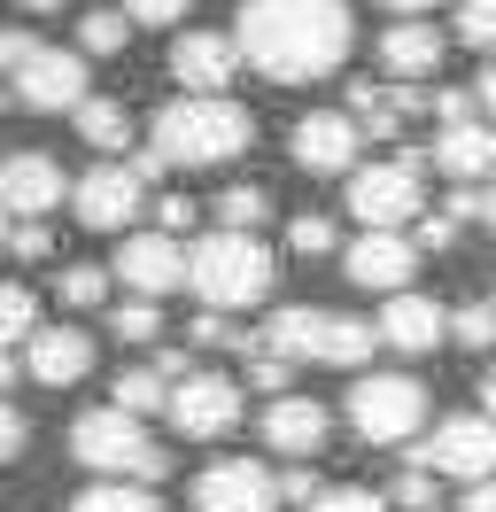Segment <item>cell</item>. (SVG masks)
Wrapping results in <instances>:
<instances>
[{
	"instance_id": "obj_1",
	"label": "cell",
	"mask_w": 496,
	"mask_h": 512,
	"mask_svg": "<svg viewBox=\"0 0 496 512\" xmlns=\"http://www.w3.org/2000/svg\"><path fill=\"white\" fill-rule=\"evenodd\" d=\"M233 39H241V63H256L272 86H310L349 63L357 24H349V0H248Z\"/></svg>"
},
{
	"instance_id": "obj_47",
	"label": "cell",
	"mask_w": 496,
	"mask_h": 512,
	"mask_svg": "<svg viewBox=\"0 0 496 512\" xmlns=\"http://www.w3.org/2000/svg\"><path fill=\"white\" fill-rule=\"evenodd\" d=\"M465 512H496V474H489V481H473V489H465Z\"/></svg>"
},
{
	"instance_id": "obj_18",
	"label": "cell",
	"mask_w": 496,
	"mask_h": 512,
	"mask_svg": "<svg viewBox=\"0 0 496 512\" xmlns=\"http://www.w3.org/2000/svg\"><path fill=\"white\" fill-rule=\"evenodd\" d=\"M93 373V334L86 326H39L24 342V381L39 388H78Z\"/></svg>"
},
{
	"instance_id": "obj_43",
	"label": "cell",
	"mask_w": 496,
	"mask_h": 512,
	"mask_svg": "<svg viewBox=\"0 0 496 512\" xmlns=\"http://www.w3.org/2000/svg\"><path fill=\"white\" fill-rule=\"evenodd\" d=\"M427 109L442 117V125H465V117H473V94H465V86H442V94H434Z\"/></svg>"
},
{
	"instance_id": "obj_3",
	"label": "cell",
	"mask_w": 496,
	"mask_h": 512,
	"mask_svg": "<svg viewBox=\"0 0 496 512\" xmlns=\"http://www.w3.org/2000/svg\"><path fill=\"white\" fill-rule=\"evenodd\" d=\"M272 280H279V256L256 233L217 225L202 241H186V288L202 295V311H248V303L272 295Z\"/></svg>"
},
{
	"instance_id": "obj_22",
	"label": "cell",
	"mask_w": 496,
	"mask_h": 512,
	"mask_svg": "<svg viewBox=\"0 0 496 512\" xmlns=\"http://www.w3.org/2000/svg\"><path fill=\"white\" fill-rule=\"evenodd\" d=\"M380 70H388L396 86H411V78L442 70V32H434V24H419V16H396V24L380 32Z\"/></svg>"
},
{
	"instance_id": "obj_44",
	"label": "cell",
	"mask_w": 496,
	"mask_h": 512,
	"mask_svg": "<svg viewBox=\"0 0 496 512\" xmlns=\"http://www.w3.org/2000/svg\"><path fill=\"white\" fill-rule=\"evenodd\" d=\"M155 218H163V233H186V225H194V194H163Z\"/></svg>"
},
{
	"instance_id": "obj_37",
	"label": "cell",
	"mask_w": 496,
	"mask_h": 512,
	"mask_svg": "<svg viewBox=\"0 0 496 512\" xmlns=\"http://www.w3.org/2000/svg\"><path fill=\"white\" fill-rule=\"evenodd\" d=\"M287 249H295V256H326V249H334V218L303 210V218L287 225Z\"/></svg>"
},
{
	"instance_id": "obj_52",
	"label": "cell",
	"mask_w": 496,
	"mask_h": 512,
	"mask_svg": "<svg viewBox=\"0 0 496 512\" xmlns=\"http://www.w3.org/2000/svg\"><path fill=\"white\" fill-rule=\"evenodd\" d=\"M481 218H489V225H496V179H489V194H481Z\"/></svg>"
},
{
	"instance_id": "obj_20",
	"label": "cell",
	"mask_w": 496,
	"mask_h": 512,
	"mask_svg": "<svg viewBox=\"0 0 496 512\" xmlns=\"http://www.w3.org/2000/svg\"><path fill=\"white\" fill-rule=\"evenodd\" d=\"M434 171H442V179H458V187L496 179V125H481V117L442 125V132H434Z\"/></svg>"
},
{
	"instance_id": "obj_29",
	"label": "cell",
	"mask_w": 496,
	"mask_h": 512,
	"mask_svg": "<svg viewBox=\"0 0 496 512\" xmlns=\"http://www.w3.org/2000/svg\"><path fill=\"white\" fill-rule=\"evenodd\" d=\"M155 404H171V381H163V373H155V365H124L117 373V412H155Z\"/></svg>"
},
{
	"instance_id": "obj_7",
	"label": "cell",
	"mask_w": 496,
	"mask_h": 512,
	"mask_svg": "<svg viewBox=\"0 0 496 512\" xmlns=\"http://www.w3.org/2000/svg\"><path fill=\"white\" fill-rule=\"evenodd\" d=\"M349 427L365 443H411L427 427V388L411 381V373H365V381L349 388Z\"/></svg>"
},
{
	"instance_id": "obj_45",
	"label": "cell",
	"mask_w": 496,
	"mask_h": 512,
	"mask_svg": "<svg viewBox=\"0 0 496 512\" xmlns=\"http://www.w3.org/2000/svg\"><path fill=\"white\" fill-rule=\"evenodd\" d=\"M310 497H318V474H303V466L279 474V505H310Z\"/></svg>"
},
{
	"instance_id": "obj_54",
	"label": "cell",
	"mask_w": 496,
	"mask_h": 512,
	"mask_svg": "<svg viewBox=\"0 0 496 512\" xmlns=\"http://www.w3.org/2000/svg\"><path fill=\"white\" fill-rule=\"evenodd\" d=\"M8 101H16V94H8V86H0V109H8Z\"/></svg>"
},
{
	"instance_id": "obj_42",
	"label": "cell",
	"mask_w": 496,
	"mask_h": 512,
	"mask_svg": "<svg viewBox=\"0 0 496 512\" xmlns=\"http://www.w3.org/2000/svg\"><path fill=\"white\" fill-rule=\"evenodd\" d=\"M31 47H39V32H24V24H0V70H16Z\"/></svg>"
},
{
	"instance_id": "obj_15",
	"label": "cell",
	"mask_w": 496,
	"mask_h": 512,
	"mask_svg": "<svg viewBox=\"0 0 496 512\" xmlns=\"http://www.w3.org/2000/svg\"><path fill=\"white\" fill-rule=\"evenodd\" d=\"M357 148H365V125L349 109H310L295 125V140H287V156L303 171H357Z\"/></svg>"
},
{
	"instance_id": "obj_36",
	"label": "cell",
	"mask_w": 496,
	"mask_h": 512,
	"mask_svg": "<svg viewBox=\"0 0 496 512\" xmlns=\"http://www.w3.org/2000/svg\"><path fill=\"white\" fill-rule=\"evenodd\" d=\"M303 512H396V505H388L380 489H318Z\"/></svg>"
},
{
	"instance_id": "obj_48",
	"label": "cell",
	"mask_w": 496,
	"mask_h": 512,
	"mask_svg": "<svg viewBox=\"0 0 496 512\" xmlns=\"http://www.w3.org/2000/svg\"><path fill=\"white\" fill-rule=\"evenodd\" d=\"M473 101H481V109H489V117H496V63L481 70V78H473Z\"/></svg>"
},
{
	"instance_id": "obj_34",
	"label": "cell",
	"mask_w": 496,
	"mask_h": 512,
	"mask_svg": "<svg viewBox=\"0 0 496 512\" xmlns=\"http://www.w3.org/2000/svg\"><path fill=\"white\" fill-rule=\"evenodd\" d=\"M248 381L272 388V396H287V381H295V357H279V350H264V342H248Z\"/></svg>"
},
{
	"instance_id": "obj_31",
	"label": "cell",
	"mask_w": 496,
	"mask_h": 512,
	"mask_svg": "<svg viewBox=\"0 0 496 512\" xmlns=\"http://www.w3.org/2000/svg\"><path fill=\"white\" fill-rule=\"evenodd\" d=\"M109 326H117V342H155V334H163V311H155L148 295H132V303L109 311Z\"/></svg>"
},
{
	"instance_id": "obj_35",
	"label": "cell",
	"mask_w": 496,
	"mask_h": 512,
	"mask_svg": "<svg viewBox=\"0 0 496 512\" xmlns=\"http://www.w3.org/2000/svg\"><path fill=\"white\" fill-rule=\"evenodd\" d=\"M117 8L132 16V32H140V24H148V32H171V24H186L194 0H117Z\"/></svg>"
},
{
	"instance_id": "obj_8",
	"label": "cell",
	"mask_w": 496,
	"mask_h": 512,
	"mask_svg": "<svg viewBox=\"0 0 496 512\" xmlns=\"http://www.w3.org/2000/svg\"><path fill=\"white\" fill-rule=\"evenodd\" d=\"M419 474H450V481H489L496 474V419L489 412H458L442 419L427 443H411Z\"/></svg>"
},
{
	"instance_id": "obj_51",
	"label": "cell",
	"mask_w": 496,
	"mask_h": 512,
	"mask_svg": "<svg viewBox=\"0 0 496 512\" xmlns=\"http://www.w3.org/2000/svg\"><path fill=\"white\" fill-rule=\"evenodd\" d=\"M380 8H396V16H419V8H434V0H380Z\"/></svg>"
},
{
	"instance_id": "obj_39",
	"label": "cell",
	"mask_w": 496,
	"mask_h": 512,
	"mask_svg": "<svg viewBox=\"0 0 496 512\" xmlns=\"http://www.w3.org/2000/svg\"><path fill=\"white\" fill-rule=\"evenodd\" d=\"M8 256H31V264H39V256H55V233H47L39 218H16V233H8Z\"/></svg>"
},
{
	"instance_id": "obj_10",
	"label": "cell",
	"mask_w": 496,
	"mask_h": 512,
	"mask_svg": "<svg viewBox=\"0 0 496 512\" xmlns=\"http://www.w3.org/2000/svg\"><path fill=\"white\" fill-rule=\"evenodd\" d=\"M163 412H171V427L186 443H217V435L241 427V381L233 373H186V381H171Z\"/></svg>"
},
{
	"instance_id": "obj_11",
	"label": "cell",
	"mask_w": 496,
	"mask_h": 512,
	"mask_svg": "<svg viewBox=\"0 0 496 512\" xmlns=\"http://www.w3.org/2000/svg\"><path fill=\"white\" fill-rule=\"evenodd\" d=\"M8 94L24 101V109H78V101H86V55L39 39L24 63L8 70Z\"/></svg>"
},
{
	"instance_id": "obj_21",
	"label": "cell",
	"mask_w": 496,
	"mask_h": 512,
	"mask_svg": "<svg viewBox=\"0 0 496 512\" xmlns=\"http://www.w3.org/2000/svg\"><path fill=\"white\" fill-rule=\"evenodd\" d=\"M442 334H450V311H442V303H434V295H388V311H380V342H388V350H434V342H442Z\"/></svg>"
},
{
	"instance_id": "obj_24",
	"label": "cell",
	"mask_w": 496,
	"mask_h": 512,
	"mask_svg": "<svg viewBox=\"0 0 496 512\" xmlns=\"http://www.w3.org/2000/svg\"><path fill=\"white\" fill-rule=\"evenodd\" d=\"M70 125H78V140H86L93 156H124V148H132V109H124V101L86 94L78 109H70Z\"/></svg>"
},
{
	"instance_id": "obj_28",
	"label": "cell",
	"mask_w": 496,
	"mask_h": 512,
	"mask_svg": "<svg viewBox=\"0 0 496 512\" xmlns=\"http://www.w3.org/2000/svg\"><path fill=\"white\" fill-rule=\"evenodd\" d=\"M264 218H272V194L256 187V179H241V187L217 194V225H233V233H256Z\"/></svg>"
},
{
	"instance_id": "obj_5",
	"label": "cell",
	"mask_w": 496,
	"mask_h": 512,
	"mask_svg": "<svg viewBox=\"0 0 496 512\" xmlns=\"http://www.w3.org/2000/svg\"><path fill=\"white\" fill-rule=\"evenodd\" d=\"M70 458L101 481H163V466H171V450L155 443L132 412H117V404L70 419Z\"/></svg>"
},
{
	"instance_id": "obj_55",
	"label": "cell",
	"mask_w": 496,
	"mask_h": 512,
	"mask_svg": "<svg viewBox=\"0 0 496 512\" xmlns=\"http://www.w3.org/2000/svg\"><path fill=\"white\" fill-rule=\"evenodd\" d=\"M489 303H496V295H489Z\"/></svg>"
},
{
	"instance_id": "obj_33",
	"label": "cell",
	"mask_w": 496,
	"mask_h": 512,
	"mask_svg": "<svg viewBox=\"0 0 496 512\" xmlns=\"http://www.w3.org/2000/svg\"><path fill=\"white\" fill-rule=\"evenodd\" d=\"M458 39H465V47H481V55L496 63V0H465V8H458Z\"/></svg>"
},
{
	"instance_id": "obj_49",
	"label": "cell",
	"mask_w": 496,
	"mask_h": 512,
	"mask_svg": "<svg viewBox=\"0 0 496 512\" xmlns=\"http://www.w3.org/2000/svg\"><path fill=\"white\" fill-rule=\"evenodd\" d=\"M16 381H24V357H16V350H0V396H8Z\"/></svg>"
},
{
	"instance_id": "obj_40",
	"label": "cell",
	"mask_w": 496,
	"mask_h": 512,
	"mask_svg": "<svg viewBox=\"0 0 496 512\" xmlns=\"http://www.w3.org/2000/svg\"><path fill=\"white\" fill-rule=\"evenodd\" d=\"M24 443H31V427H24V412H16V404H8V396H0V466H8V458H24Z\"/></svg>"
},
{
	"instance_id": "obj_50",
	"label": "cell",
	"mask_w": 496,
	"mask_h": 512,
	"mask_svg": "<svg viewBox=\"0 0 496 512\" xmlns=\"http://www.w3.org/2000/svg\"><path fill=\"white\" fill-rule=\"evenodd\" d=\"M481 412L496 419V365H489V373H481Z\"/></svg>"
},
{
	"instance_id": "obj_9",
	"label": "cell",
	"mask_w": 496,
	"mask_h": 512,
	"mask_svg": "<svg viewBox=\"0 0 496 512\" xmlns=\"http://www.w3.org/2000/svg\"><path fill=\"white\" fill-rule=\"evenodd\" d=\"M148 187L155 179L140 171V163H93L86 179L70 187V210H78L86 233H124V225L148 210Z\"/></svg>"
},
{
	"instance_id": "obj_16",
	"label": "cell",
	"mask_w": 496,
	"mask_h": 512,
	"mask_svg": "<svg viewBox=\"0 0 496 512\" xmlns=\"http://www.w3.org/2000/svg\"><path fill=\"white\" fill-rule=\"evenodd\" d=\"M62 194H70V179H62L55 156H39V148L0 156V210H8V218H47Z\"/></svg>"
},
{
	"instance_id": "obj_26",
	"label": "cell",
	"mask_w": 496,
	"mask_h": 512,
	"mask_svg": "<svg viewBox=\"0 0 496 512\" xmlns=\"http://www.w3.org/2000/svg\"><path fill=\"white\" fill-rule=\"evenodd\" d=\"M124 39H132V16H124V8H101V0L78 8V55H117Z\"/></svg>"
},
{
	"instance_id": "obj_25",
	"label": "cell",
	"mask_w": 496,
	"mask_h": 512,
	"mask_svg": "<svg viewBox=\"0 0 496 512\" xmlns=\"http://www.w3.org/2000/svg\"><path fill=\"white\" fill-rule=\"evenodd\" d=\"M70 512H163V497L148 481H93V489L70 497Z\"/></svg>"
},
{
	"instance_id": "obj_6",
	"label": "cell",
	"mask_w": 496,
	"mask_h": 512,
	"mask_svg": "<svg viewBox=\"0 0 496 512\" xmlns=\"http://www.w3.org/2000/svg\"><path fill=\"white\" fill-rule=\"evenodd\" d=\"M419 171H427V156L419 148H403V156L388 163H357L349 171V210H357V225H380V233H403V225H419L427 210V194H419Z\"/></svg>"
},
{
	"instance_id": "obj_27",
	"label": "cell",
	"mask_w": 496,
	"mask_h": 512,
	"mask_svg": "<svg viewBox=\"0 0 496 512\" xmlns=\"http://www.w3.org/2000/svg\"><path fill=\"white\" fill-rule=\"evenodd\" d=\"M39 295L24 288V280H0V350H24L31 334H39Z\"/></svg>"
},
{
	"instance_id": "obj_46",
	"label": "cell",
	"mask_w": 496,
	"mask_h": 512,
	"mask_svg": "<svg viewBox=\"0 0 496 512\" xmlns=\"http://www.w3.org/2000/svg\"><path fill=\"white\" fill-rule=\"evenodd\" d=\"M194 342H202V350H217V342H233V326H225V311H202V319H194Z\"/></svg>"
},
{
	"instance_id": "obj_38",
	"label": "cell",
	"mask_w": 496,
	"mask_h": 512,
	"mask_svg": "<svg viewBox=\"0 0 496 512\" xmlns=\"http://www.w3.org/2000/svg\"><path fill=\"white\" fill-rule=\"evenodd\" d=\"M388 505H403V512H442V497H434V474H419V466H411V474L388 489Z\"/></svg>"
},
{
	"instance_id": "obj_2",
	"label": "cell",
	"mask_w": 496,
	"mask_h": 512,
	"mask_svg": "<svg viewBox=\"0 0 496 512\" xmlns=\"http://www.w3.org/2000/svg\"><path fill=\"white\" fill-rule=\"evenodd\" d=\"M256 140V117H248L233 94H179L155 109L148 125V156L140 171H210V163H233Z\"/></svg>"
},
{
	"instance_id": "obj_17",
	"label": "cell",
	"mask_w": 496,
	"mask_h": 512,
	"mask_svg": "<svg viewBox=\"0 0 496 512\" xmlns=\"http://www.w3.org/2000/svg\"><path fill=\"white\" fill-rule=\"evenodd\" d=\"M171 78H179L186 94H225V86L241 78V39L233 32H179Z\"/></svg>"
},
{
	"instance_id": "obj_13",
	"label": "cell",
	"mask_w": 496,
	"mask_h": 512,
	"mask_svg": "<svg viewBox=\"0 0 496 512\" xmlns=\"http://www.w3.org/2000/svg\"><path fill=\"white\" fill-rule=\"evenodd\" d=\"M117 280L132 295H148V303H163L171 288H186V241L179 233H124V249H117Z\"/></svg>"
},
{
	"instance_id": "obj_32",
	"label": "cell",
	"mask_w": 496,
	"mask_h": 512,
	"mask_svg": "<svg viewBox=\"0 0 496 512\" xmlns=\"http://www.w3.org/2000/svg\"><path fill=\"white\" fill-rule=\"evenodd\" d=\"M450 334H458L465 350H489L496 342V303H458V311H450Z\"/></svg>"
},
{
	"instance_id": "obj_19",
	"label": "cell",
	"mask_w": 496,
	"mask_h": 512,
	"mask_svg": "<svg viewBox=\"0 0 496 512\" xmlns=\"http://www.w3.org/2000/svg\"><path fill=\"white\" fill-rule=\"evenodd\" d=\"M326 404L318 396H272V412H264V443L279 450V458H318L326 450Z\"/></svg>"
},
{
	"instance_id": "obj_53",
	"label": "cell",
	"mask_w": 496,
	"mask_h": 512,
	"mask_svg": "<svg viewBox=\"0 0 496 512\" xmlns=\"http://www.w3.org/2000/svg\"><path fill=\"white\" fill-rule=\"evenodd\" d=\"M8 233H16V218H8V210H0V249H8Z\"/></svg>"
},
{
	"instance_id": "obj_4",
	"label": "cell",
	"mask_w": 496,
	"mask_h": 512,
	"mask_svg": "<svg viewBox=\"0 0 496 512\" xmlns=\"http://www.w3.org/2000/svg\"><path fill=\"white\" fill-rule=\"evenodd\" d=\"M264 350L295 357V365H365L380 342V319H349V311H318V303H287L256 334Z\"/></svg>"
},
{
	"instance_id": "obj_30",
	"label": "cell",
	"mask_w": 496,
	"mask_h": 512,
	"mask_svg": "<svg viewBox=\"0 0 496 512\" xmlns=\"http://www.w3.org/2000/svg\"><path fill=\"white\" fill-rule=\"evenodd\" d=\"M55 295L70 311H101V303H109V272H101V264H62Z\"/></svg>"
},
{
	"instance_id": "obj_23",
	"label": "cell",
	"mask_w": 496,
	"mask_h": 512,
	"mask_svg": "<svg viewBox=\"0 0 496 512\" xmlns=\"http://www.w3.org/2000/svg\"><path fill=\"white\" fill-rule=\"evenodd\" d=\"M411 109H427V101L411 94V86H372V78H357V86H349V117H357L372 140H396Z\"/></svg>"
},
{
	"instance_id": "obj_12",
	"label": "cell",
	"mask_w": 496,
	"mask_h": 512,
	"mask_svg": "<svg viewBox=\"0 0 496 512\" xmlns=\"http://www.w3.org/2000/svg\"><path fill=\"white\" fill-rule=\"evenodd\" d=\"M194 512H279V474L256 458H217L194 474Z\"/></svg>"
},
{
	"instance_id": "obj_41",
	"label": "cell",
	"mask_w": 496,
	"mask_h": 512,
	"mask_svg": "<svg viewBox=\"0 0 496 512\" xmlns=\"http://www.w3.org/2000/svg\"><path fill=\"white\" fill-rule=\"evenodd\" d=\"M411 241H419V256L450 249V241H458V218H450V210H442V218H419V225H411Z\"/></svg>"
},
{
	"instance_id": "obj_14",
	"label": "cell",
	"mask_w": 496,
	"mask_h": 512,
	"mask_svg": "<svg viewBox=\"0 0 496 512\" xmlns=\"http://www.w3.org/2000/svg\"><path fill=\"white\" fill-rule=\"evenodd\" d=\"M341 272H349L357 288L403 295V288H411V272H419V241H411V233H380V225H365V233L341 249Z\"/></svg>"
}]
</instances>
